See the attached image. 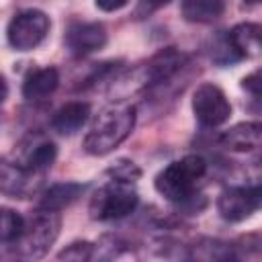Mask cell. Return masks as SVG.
Masks as SVG:
<instances>
[{
  "instance_id": "6da1fadb",
  "label": "cell",
  "mask_w": 262,
  "mask_h": 262,
  "mask_svg": "<svg viewBox=\"0 0 262 262\" xmlns=\"http://www.w3.org/2000/svg\"><path fill=\"white\" fill-rule=\"evenodd\" d=\"M135 125V106L129 102H115L104 106L90 123L84 149L90 156H106L115 147H119Z\"/></svg>"
},
{
  "instance_id": "7a4b0ae2",
  "label": "cell",
  "mask_w": 262,
  "mask_h": 262,
  "mask_svg": "<svg viewBox=\"0 0 262 262\" xmlns=\"http://www.w3.org/2000/svg\"><path fill=\"white\" fill-rule=\"evenodd\" d=\"M207 172V162L201 156H184L172 164H168L154 180L156 190L172 203H184L188 201L194 190L199 180Z\"/></svg>"
},
{
  "instance_id": "3957f363",
  "label": "cell",
  "mask_w": 262,
  "mask_h": 262,
  "mask_svg": "<svg viewBox=\"0 0 262 262\" xmlns=\"http://www.w3.org/2000/svg\"><path fill=\"white\" fill-rule=\"evenodd\" d=\"M61 219L57 211L39 207L35 213H31L29 219H25V227L20 237L12 244L16 254L29 260L43 258L47 250L53 246V242L59 235Z\"/></svg>"
},
{
  "instance_id": "277c9868",
  "label": "cell",
  "mask_w": 262,
  "mask_h": 262,
  "mask_svg": "<svg viewBox=\"0 0 262 262\" xmlns=\"http://www.w3.org/2000/svg\"><path fill=\"white\" fill-rule=\"evenodd\" d=\"M137 192L131 188L127 180H113L102 186L90 201V215L98 221H113L127 217L137 207Z\"/></svg>"
},
{
  "instance_id": "5b68a950",
  "label": "cell",
  "mask_w": 262,
  "mask_h": 262,
  "mask_svg": "<svg viewBox=\"0 0 262 262\" xmlns=\"http://www.w3.org/2000/svg\"><path fill=\"white\" fill-rule=\"evenodd\" d=\"M47 33H49V16L37 8L16 12L6 29L8 43L16 51L35 49L45 39Z\"/></svg>"
},
{
  "instance_id": "8992f818",
  "label": "cell",
  "mask_w": 262,
  "mask_h": 262,
  "mask_svg": "<svg viewBox=\"0 0 262 262\" xmlns=\"http://www.w3.org/2000/svg\"><path fill=\"white\" fill-rule=\"evenodd\" d=\"M262 209V184L229 186L217 199V211L225 221L237 223Z\"/></svg>"
},
{
  "instance_id": "52a82bcc",
  "label": "cell",
  "mask_w": 262,
  "mask_h": 262,
  "mask_svg": "<svg viewBox=\"0 0 262 262\" xmlns=\"http://www.w3.org/2000/svg\"><path fill=\"white\" fill-rule=\"evenodd\" d=\"M192 113L203 127H219L231 115L225 92L215 84H201L192 94Z\"/></svg>"
},
{
  "instance_id": "ba28073f",
  "label": "cell",
  "mask_w": 262,
  "mask_h": 262,
  "mask_svg": "<svg viewBox=\"0 0 262 262\" xmlns=\"http://www.w3.org/2000/svg\"><path fill=\"white\" fill-rule=\"evenodd\" d=\"M186 53L178 51L176 47H166L160 53H156L154 57H149L141 68L135 70V82L139 86H154L160 82L170 80L176 72H180L186 63Z\"/></svg>"
},
{
  "instance_id": "9c48e42d",
  "label": "cell",
  "mask_w": 262,
  "mask_h": 262,
  "mask_svg": "<svg viewBox=\"0 0 262 262\" xmlns=\"http://www.w3.org/2000/svg\"><path fill=\"white\" fill-rule=\"evenodd\" d=\"M66 43L76 55L92 53L106 43V29L100 23H76L66 33Z\"/></svg>"
},
{
  "instance_id": "30bf717a",
  "label": "cell",
  "mask_w": 262,
  "mask_h": 262,
  "mask_svg": "<svg viewBox=\"0 0 262 262\" xmlns=\"http://www.w3.org/2000/svg\"><path fill=\"white\" fill-rule=\"evenodd\" d=\"M223 147L231 151H250L262 147V121H244L221 135Z\"/></svg>"
},
{
  "instance_id": "8fae6325",
  "label": "cell",
  "mask_w": 262,
  "mask_h": 262,
  "mask_svg": "<svg viewBox=\"0 0 262 262\" xmlns=\"http://www.w3.org/2000/svg\"><path fill=\"white\" fill-rule=\"evenodd\" d=\"M39 172H33L27 166L4 162L2 164V192L25 199L27 194H31L35 190V176Z\"/></svg>"
},
{
  "instance_id": "7c38bea8",
  "label": "cell",
  "mask_w": 262,
  "mask_h": 262,
  "mask_svg": "<svg viewBox=\"0 0 262 262\" xmlns=\"http://www.w3.org/2000/svg\"><path fill=\"white\" fill-rule=\"evenodd\" d=\"M90 117V104L82 102V100H74V102H66L63 106H59L51 119V127L61 133V135H74L76 131H80L84 127V123Z\"/></svg>"
},
{
  "instance_id": "4fadbf2b",
  "label": "cell",
  "mask_w": 262,
  "mask_h": 262,
  "mask_svg": "<svg viewBox=\"0 0 262 262\" xmlns=\"http://www.w3.org/2000/svg\"><path fill=\"white\" fill-rule=\"evenodd\" d=\"M59 84V74L55 68H41L31 72L23 82V96L27 100H41L55 92Z\"/></svg>"
},
{
  "instance_id": "5bb4252c",
  "label": "cell",
  "mask_w": 262,
  "mask_h": 262,
  "mask_svg": "<svg viewBox=\"0 0 262 262\" xmlns=\"http://www.w3.org/2000/svg\"><path fill=\"white\" fill-rule=\"evenodd\" d=\"M180 10L188 23L207 25V23L217 20L223 14L225 0H182Z\"/></svg>"
},
{
  "instance_id": "9a60e30c",
  "label": "cell",
  "mask_w": 262,
  "mask_h": 262,
  "mask_svg": "<svg viewBox=\"0 0 262 262\" xmlns=\"http://www.w3.org/2000/svg\"><path fill=\"white\" fill-rule=\"evenodd\" d=\"M82 192H84V184H78V182H59V184L49 186L41 194L39 207L51 209V211H61L63 207L72 205Z\"/></svg>"
},
{
  "instance_id": "2e32d148",
  "label": "cell",
  "mask_w": 262,
  "mask_h": 262,
  "mask_svg": "<svg viewBox=\"0 0 262 262\" xmlns=\"http://www.w3.org/2000/svg\"><path fill=\"white\" fill-rule=\"evenodd\" d=\"M55 156H57V149L51 141H41L35 145V149L27 156V168L33 170V172H45L53 162H55Z\"/></svg>"
},
{
  "instance_id": "e0dca14e",
  "label": "cell",
  "mask_w": 262,
  "mask_h": 262,
  "mask_svg": "<svg viewBox=\"0 0 262 262\" xmlns=\"http://www.w3.org/2000/svg\"><path fill=\"white\" fill-rule=\"evenodd\" d=\"M0 227H2V229H0L2 244H4V246H10V244H14V242L20 237L23 227H25V219H23L16 211L4 207V209H2V225H0Z\"/></svg>"
},
{
  "instance_id": "ac0fdd59",
  "label": "cell",
  "mask_w": 262,
  "mask_h": 262,
  "mask_svg": "<svg viewBox=\"0 0 262 262\" xmlns=\"http://www.w3.org/2000/svg\"><path fill=\"white\" fill-rule=\"evenodd\" d=\"M242 90L250 94V108L256 113H262V70H256L248 74L242 80Z\"/></svg>"
},
{
  "instance_id": "d6986e66",
  "label": "cell",
  "mask_w": 262,
  "mask_h": 262,
  "mask_svg": "<svg viewBox=\"0 0 262 262\" xmlns=\"http://www.w3.org/2000/svg\"><path fill=\"white\" fill-rule=\"evenodd\" d=\"M57 258L59 260H76V262L90 260L92 258V244L90 242H74L66 250H61L57 254Z\"/></svg>"
},
{
  "instance_id": "ffe728a7",
  "label": "cell",
  "mask_w": 262,
  "mask_h": 262,
  "mask_svg": "<svg viewBox=\"0 0 262 262\" xmlns=\"http://www.w3.org/2000/svg\"><path fill=\"white\" fill-rule=\"evenodd\" d=\"M168 2H170V0H139V2H137V10H135V14H137L139 18H143V16L156 12L158 8L166 6Z\"/></svg>"
},
{
  "instance_id": "44dd1931",
  "label": "cell",
  "mask_w": 262,
  "mask_h": 262,
  "mask_svg": "<svg viewBox=\"0 0 262 262\" xmlns=\"http://www.w3.org/2000/svg\"><path fill=\"white\" fill-rule=\"evenodd\" d=\"M96 8L104 10V12H115V10H121L123 6L129 4V0H94Z\"/></svg>"
},
{
  "instance_id": "7402d4cb",
  "label": "cell",
  "mask_w": 262,
  "mask_h": 262,
  "mask_svg": "<svg viewBox=\"0 0 262 262\" xmlns=\"http://www.w3.org/2000/svg\"><path fill=\"white\" fill-rule=\"evenodd\" d=\"M244 2H248V4H256V2H262V0H244Z\"/></svg>"
},
{
  "instance_id": "603a6c76",
  "label": "cell",
  "mask_w": 262,
  "mask_h": 262,
  "mask_svg": "<svg viewBox=\"0 0 262 262\" xmlns=\"http://www.w3.org/2000/svg\"><path fill=\"white\" fill-rule=\"evenodd\" d=\"M260 45H262V35H260Z\"/></svg>"
}]
</instances>
